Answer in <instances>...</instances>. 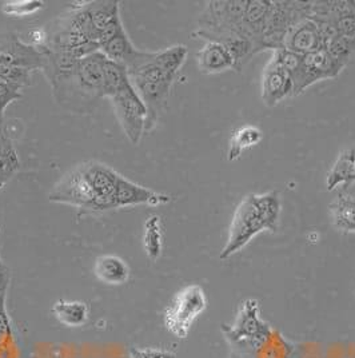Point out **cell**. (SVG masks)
I'll return each mask as SVG.
<instances>
[{"mask_svg":"<svg viewBox=\"0 0 355 358\" xmlns=\"http://www.w3.org/2000/svg\"><path fill=\"white\" fill-rule=\"evenodd\" d=\"M187 54L189 50L183 45H171L161 51H140L138 59L127 69L133 89L147 107L146 133L157 126Z\"/></svg>","mask_w":355,"mask_h":358,"instance_id":"obj_1","label":"cell"},{"mask_svg":"<svg viewBox=\"0 0 355 358\" xmlns=\"http://www.w3.org/2000/svg\"><path fill=\"white\" fill-rule=\"evenodd\" d=\"M281 211V195L278 192L246 195L234 213L221 259H227L240 252L262 231L275 233L280 227Z\"/></svg>","mask_w":355,"mask_h":358,"instance_id":"obj_2","label":"cell"},{"mask_svg":"<svg viewBox=\"0 0 355 358\" xmlns=\"http://www.w3.org/2000/svg\"><path fill=\"white\" fill-rule=\"evenodd\" d=\"M107 58L96 51L78 63L74 71L50 82L54 98L74 113H92L103 99V67Z\"/></svg>","mask_w":355,"mask_h":358,"instance_id":"obj_3","label":"cell"},{"mask_svg":"<svg viewBox=\"0 0 355 358\" xmlns=\"http://www.w3.org/2000/svg\"><path fill=\"white\" fill-rule=\"evenodd\" d=\"M208 309V297L199 285L180 289L163 314L166 329L177 338H186L194 321Z\"/></svg>","mask_w":355,"mask_h":358,"instance_id":"obj_4","label":"cell"},{"mask_svg":"<svg viewBox=\"0 0 355 358\" xmlns=\"http://www.w3.org/2000/svg\"><path fill=\"white\" fill-rule=\"evenodd\" d=\"M111 102L124 134L131 143L138 145L142 135L146 133L148 111L145 102L133 89V83L120 90L115 96L111 98Z\"/></svg>","mask_w":355,"mask_h":358,"instance_id":"obj_5","label":"cell"},{"mask_svg":"<svg viewBox=\"0 0 355 358\" xmlns=\"http://www.w3.org/2000/svg\"><path fill=\"white\" fill-rule=\"evenodd\" d=\"M50 201L71 205L79 209H92L96 201V193L85 171L83 164H79L60 179L59 183L50 193Z\"/></svg>","mask_w":355,"mask_h":358,"instance_id":"obj_6","label":"cell"},{"mask_svg":"<svg viewBox=\"0 0 355 358\" xmlns=\"http://www.w3.org/2000/svg\"><path fill=\"white\" fill-rule=\"evenodd\" d=\"M0 66L43 70L45 55L39 48L22 42L15 34H6L0 35Z\"/></svg>","mask_w":355,"mask_h":358,"instance_id":"obj_7","label":"cell"},{"mask_svg":"<svg viewBox=\"0 0 355 358\" xmlns=\"http://www.w3.org/2000/svg\"><path fill=\"white\" fill-rule=\"evenodd\" d=\"M290 96H296L294 82L280 60L273 54L271 59L267 62L263 69L261 99L267 107H274Z\"/></svg>","mask_w":355,"mask_h":358,"instance_id":"obj_8","label":"cell"},{"mask_svg":"<svg viewBox=\"0 0 355 358\" xmlns=\"http://www.w3.org/2000/svg\"><path fill=\"white\" fill-rule=\"evenodd\" d=\"M229 333L237 341H246L250 345H262L266 341L270 329L259 317V303L256 299H246L242 303Z\"/></svg>","mask_w":355,"mask_h":358,"instance_id":"obj_9","label":"cell"},{"mask_svg":"<svg viewBox=\"0 0 355 358\" xmlns=\"http://www.w3.org/2000/svg\"><path fill=\"white\" fill-rule=\"evenodd\" d=\"M85 171L96 193V201L91 211L117 209L115 190L119 174L110 166L99 162H89L83 164Z\"/></svg>","mask_w":355,"mask_h":358,"instance_id":"obj_10","label":"cell"},{"mask_svg":"<svg viewBox=\"0 0 355 358\" xmlns=\"http://www.w3.org/2000/svg\"><path fill=\"white\" fill-rule=\"evenodd\" d=\"M283 47L303 57L324 48L325 41L318 23L310 16L289 30L284 36Z\"/></svg>","mask_w":355,"mask_h":358,"instance_id":"obj_11","label":"cell"},{"mask_svg":"<svg viewBox=\"0 0 355 358\" xmlns=\"http://www.w3.org/2000/svg\"><path fill=\"white\" fill-rule=\"evenodd\" d=\"M170 201L171 198L168 195L154 192L151 189L136 185L131 180L119 176L117 190H115L117 209L126 208V206H135V205L159 206V205L168 203Z\"/></svg>","mask_w":355,"mask_h":358,"instance_id":"obj_12","label":"cell"},{"mask_svg":"<svg viewBox=\"0 0 355 358\" xmlns=\"http://www.w3.org/2000/svg\"><path fill=\"white\" fill-rule=\"evenodd\" d=\"M302 60L307 89L317 82L337 78L345 69L340 62L331 57V54L326 48L303 55Z\"/></svg>","mask_w":355,"mask_h":358,"instance_id":"obj_13","label":"cell"},{"mask_svg":"<svg viewBox=\"0 0 355 358\" xmlns=\"http://www.w3.org/2000/svg\"><path fill=\"white\" fill-rule=\"evenodd\" d=\"M196 64L199 71L205 75L236 70V62L229 48L219 42H206L196 54Z\"/></svg>","mask_w":355,"mask_h":358,"instance_id":"obj_14","label":"cell"},{"mask_svg":"<svg viewBox=\"0 0 355 358\" xmlns=\"http://www.w3.org/2000/svg\"><path fill=\"white\" fill-rule=\"evenodd\" d=\"M353 183H355V148H350L340 151L337 161L331 166L326 178V187L328 192H334L338 187L346 190Z\"/></svg>","mask_w":355,"mask_h":358,"instance_id":"obj_15","label":"cell"},{"mask_svg":"<svg viewBox=\"0 0 355 358\" xmlns=\"http://www.w3.org/2000/svg\"><path fill=\"white\" fill-rule=\"evenodd\" d=\"M95 277L106 285H123L130 277L129 265L114 254H104L95 259Z\"/></svg>","mask_w":355,"mask_h":358,"instance_id":"obj_16","label":"cell"},{"mask_svg":"<svg viewBox=\"0 0 355 358\" xmlns=\"http://www.w3.org/2000/svg\"><path fill=\"white\" fill-rule=\"evenodd\" d=\"M99 51L107 59L122 64L126 69H129L140 55V50L133 47L126 30L122 31L115 38L101 45Z\"/></svg>","mask_w":355,"mask_h":358,"instance_id":"obj_17","label":"cell"},{"mask_svg":"<svg viewBox=\"0 0 355 358\" xmlns=\"http://www.w3.org/2000/svg\"><path fill=\"white\" fill-rule=\"evenodd\" d=\"M52 314L67 328H80L89 321V305L82 301L59 299L52 306Z\"/></svg>","mask_w":355,"mask_h":358,"instance_id":"obj_18","label":"cell"},{"mask_svg":"<svg viewBox=\"0 0 355 358\" xmlns=\"http://www.w3.org/2000/svg\"><path fill=\"white\" fill-rule=\"evenodd\" d=\"M333 226L342 233H355V198L340 194L330 203Z\"/></svg>","mask_w":355,"mask_h":358,"instance_id":"obj_19","label":"cell"},{"mask_svg":"<svg viewBox=\"0 0 355 358\" xmlns=\"http://www.w3.org/2000/svg\"><path fill=\"white\" fill-rule=\"evenodd\" d=\"M83 6L98 34L113 20L119 17V1L117 0L86 1L83 3Z\"/></svg>","mask_w":355,"mask_h":358,"instance_id":"obj_20","label":"cell"},{"mask_svg":"<svg viewBox=\"0 0 355 358\" xmlns=\"http://www.w3.org/2000/svg\"><path fill=\"white\" fill-rule=\"evenodd\" d=\"M262 138H263V131L255 126H243L238 129L230 141L229 161L233 162L238 158H240L245 150L252 149L254 146L259 145Z\"/></svg>","mask_w":355,"mask_h":358,"instance_id":"obj_21","label":"cell"},{"mask_svg":"<svg viewBox=\"0 0 355 358\" xmlns=\"http://www.w3.org/2000/svg\"><path fill=\"white\" fill-rule=\"evenodd\" d=\"M130 78L127 69L122 64H118L111 60H106L103 67V96L113 98L118 94L120 90L130 85Z\"/></svg>","mask_w":355,"mask_h":358,"instance_id":"obj_22","label":"cell"},{"mask_svg":"<svg viewBox=\"0 0 355 358\" xmlns=\"http://www.w3.org/2000/svg\"><path fill=\"white\" fill-rule=\"evenodd\" d=\"M143 245L148 258L157 261L163 249L162 221L159 215H150L145 222Z\"/></svg>","mask_w":355,"mask_h":358,"instance_id":"obj_23","label":"cell"},{"mask_svg":"<svg viewBox=\"0 0 355 358\" xmlns=\"http://www.w3.org/2000/svg\"><path fill=\"white\" fill-rule=\"evenodd\" d=\"M45 6L42 0H10L3 3L1 11L4 15L11 17H27L42 11Z\"/></svg>","mask_w":355,"mask_h":358,"instance_id":"obj_24","label":"cell"},{"mask_svg":"<svg viewBox=\"0 0 355 358\" xmlns=\"http://www.w3.org/2000/svg\"><path fill=\"white\" fill-rule=\"evenodd\" d=\"M17 169L19 159L14 146L0 151V186H3L8 179H11Z\"/></svg>","mask_w":355,"mask_h":358,"instance_id":"obj_25","label":"cell"},{"mask_svg":"<svg viewBox=\"0 0 355 358\" xmlns=\"http://www.w3.org/2000/svg\"><path fill=\"white\" fill-rule=\"evenodd\" d=\"M129 355L136 358H177L175 353H173V352L162 350V349H154V348H147V349L130 348Z\"/></svg>","mask_w":355,"mask_h":358,"instance_id":"obj_26","label":"cell"},{"mask_svg":"<svg viewBox=\"0 0 355 358\" xmlns=\"http://www.w3.org/2000/svg\"><path fill=\"white\" fill-rule=\"evenodd\" d=\"M122 31H124V27H123V24H122L120 16H119V17H117L115 20H113L108 26H106L103 30L98 34V45L101 47V45H104V43H107L108 41H111L113 38H115Z\"/></svg>","mask_w":355,"mask_h":358,"instance_id":"obj_27","label":"cell"},{"mask_svg":"<svg viewBox=\"0 0 355 358\" xmlns=\"http://www.w3.org/2000/svg\"><path fill=\"white\" fill-rule=\"evenodd\" d=\"M8 284H10V271L0 261V299H6Z\"/></svg>","mask_w":355,"mask_h":358,"instance_id":"obj_28","label":"cell"},{"mask_svg":"<svg viewBox=\"0 0 355 358\" xmlns=\"http://www.w3.org/2000/svg\"><path fill=\"white\" fill-rule=\"evenodd\" d=\"M8 148H13V142L8 138V135L6 134V131L3 129V122L0 120V151L8 149Z\"/></svg>","mask_w":355,"mask_h":358,"instance_id":"obj_29","label":"cell"},{"mask_svg":"<svg viewBox=\"0 0 355 358\" xmlns=\"http://www.w3.org/2000/svg\"><path fill=\"white\" fill-rule=\"evenodd\" d=\"M13 102H15V101H13V99H10V98H1V96H0V120L3 118V113L6 111V108L11 105Z\"/></svg>","mask_w":355,"mask_h":358,"instance_id":"obj_30","label":"cell"},{"mask_svg":"<svg viewBox=\"0 0 355 358\" xmlns=\"http://www.w3.org/2000/svg\"><path fill=\"white\" fill-rule=\"evenodd\" d=\"M130 358H136V357H133V356H130Z\"/></svg>","mask_w":355,"mask_h":358,"instance_id":"obj_31","label":"cell"}]
</instances>
